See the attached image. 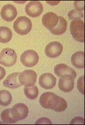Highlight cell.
Instances as JSON below:
<instances>
[{"mask_svg":"<svg viewBox=\"0 0 85 125\" xmlns=\"http://www.w3.org/2000/svg\"><path fill=\"white\" fill-rule=\"evenodd\" d=\"M41 106L46 109H51L56 112H62L67 109V104L63 98L51 92L43 93L40 97Z\"/></svg>","mask_w":85,"mask_h":125,"instance_id":"cell-1","label":"cell"},{"mask_svg":"<svg viewBox=\"0 0 85 125\" xmlns=\"http://www.w3.org/2000/svg\"><path fill=\"white\" fill-rule=\"evenodd\" d=\"M13 27L14 31L18 34L26 35L31 30L32 23L26 17L20 16L14 22Z\"/></svg>","mask_w":85,"mask_h":125,"instance_id":"cell-2","label":"cell"},{"mask_svg":"<svg viewBox=\"0 0 85 125\" xmlns=\"http://www.w3.org/2000/svg\"><path fill=\"white\" fill-rule=\"evenodd\" d=\"M70 32L76 41L84 42L85 24L81 20H76L71 21L70 24Z\"/></svg>","mask_w":85,"mask_h":125,"instance_id":"cell-3","label":"cell"},{"mask_svg":"<svg viewBox=\"0 0 85 125\" xmlns=\"http://www.w3.org/2000/svg\"><path fill=\"white\" fill-rule=\"evenodd\" d=\"M17 61V54L13 49L6 48L0 53V64L10 67L15 64Z\"/></svg>","mask_w":85,"mask_h":125,"instance_id":"cell-4","label":"cell"},{"mask_svg":"<svg viewBox=\"0 0 85 125\" xmlns=\"http://www.w3.org/2000/svg\"><path fill=\"white\" fill-rule=\"evenodd\" d=\"M39 57L36 51L27 50L24 51L20 57V61L24 66L31 68L36 65L38 62Z\"/></svg>","mask_w":85,"mask_h":125,"instance_id":"cell-5","label":"cell"},{"mask_svg":"<svg viewBox=\"0 0 85 125\" xmlns=\"http://www.w3.org/2000/svg\"><path fill=\"white\" fill-rule=\"evenodd\" d=\"M37 77V74L34 70H26L19 74L18 80L21 85L28 87L35 85Z\"/></svg>","mask_w":85,"mask_h":125,"instance_id":"cell-6","label":"cell"},{"mask_svg":"<svg viewBox=\"0 0 85 125\" xmlns=\"http://www.w3.org/2000/svg\"><path fill=\"white\" fill-rule=\"evenodd\" d=\"M11 114L16 122L24 120L28 116V107L23 103L16 104L11 109Z\"/></svg>","mask_w":85,"mask_h":125,"instance_id":"cell-7","label":"cell"},{"mask_svg":"<svg viewBox=\"0 0 85 125\" xmlns=\"http://www.w3.org/2000/svg\"><path fill=\"white\" fill-rule=\"evenodd\" d=\"M63 51V47L60 42H52L49 43L45 48V54L50 58H56L61 55Z\"/></svg>","mask_w":85,"mask_h":125,"instance_id":"cell-8","label":"cell"},{"mask_svg":"<svg viewBox=\"0 0 85 125\" xmlns=\"http://www.w3.org/2000/svg\"><path fill=\"white\" fill-rule=\"evenodd\" d=\"M25 12L28 16L37 17L43 12V6L39 1H30L25 6Z\"/></svg>","mask_w":85,"mask_h":125,"instance_id":"cell-9","label":"cell"},{"mask_svg":"<svg viewBox=\"0 0 85 125\" xmlns=\"http://www.w3.org/2000/svg\"><path fill=\"white\" fill-rule=\"evenodd\" d=\"M59 87L61 91L68 93L73 90L74 87V79L69 74H65L60 77Z\"/></svg>","mask_w":85,"mask_h":125,"instance_id":"cell-10","label":"cell"},{"mask_svg":"<svg viewBox=\"0 0 85 125\" xmlns=\"http://www.w3.org/2000/svg\"><path fill=\"white\" fill-rule=\"evenodd\" d=\"M17 11L16 8L11 4L3 6L1 11V18L7 22H11L16 17Z\"/></svg>","mask_w":85,"mask_h":125,"instance_id":"cell-11","label":"cell"},{"mask_svg":"<svg viewBox=\"0 0 85 125\" xmlns=\"http://www.w3.org/2000/svg\"><path fill=\"white\" fill-rule=\"evenodd\" d=\"M59 22V16L53 12H47L43 16L42 23L45 27L51 31L57 26Z\"/></svg>","mask_w":85,"mask_h":125,"instance_id":"cell-12","label":"cell"},{"mask_svg":"<svg viewBox=\"0 0 85 125\" xmlns=\"http://www.w3.org/2000/svg\"><path fill=\"white\" fill-rule=\"evenodd\" d=\"M56 79L51 73H45L41 75L39 78V85L45 89H51L55 87Z\"/></svg>","mask_w":85,"mask_h":125,"instance_id":"cell-13","label":"cell"},{"mask_svg":"<svg viewBox=\"0 0 85 125\" xmlns=\"http://www.w3.org/2000/svg\"><path fill=\"white\" fill-rule=\"evenodd\" d=\"M19 73H13L10 74L3 82V85L6 87L10 89H17L21 85L18 80Z\"/></svg>","mask_w":85,"mask_h":125,"instance_id":"cell-14","label":"cell"},{"mask_svg":"<svg viewBox=\"0 0 85 125\" xmlns=\"http://www.w3.org/2000/svg\"><path fill=\"white\" fill-rule=\"evenodd\" d=\"M54 72L59 77H61L65 74H69L74 79L77 75L75 71L64 64H59L56 65L54 68Z\"/></svg>","mask_w":85,"mask_h":125,"instance_id":"cell-15","label":"cell"},{"mask_svg":"<svg viewBox=\"0 0 85 125\" xmlns=\"http://www.w3.org/2000/svg\"><path fill=\"white\" fill-rule=\"evenodd\" d=\"M71 63L74 67L78 69H83L85 67V53L78 51L72 55Z\"/></svg>","mask_w":85,"mask_h":125,"instance_id":"cell-16","label":"cell"},{"mask_svg":"<svg viewBox=\"0 0 85 125\" xmlns=\"http://www.w3.org/2000/svg\"><path fill=\"white\" fill-rule=\"evenodd\" d=\"M67 23L62 17L59 16V22L57 26L50 31L51 33L55 35H61L66 32L67 30Z\"/></svg>","mask_w":85,"mask_h":125,"instance_id":"cell-17","label":"cell"},{"mask_svg":"<svg viewBox=\"0 0 85 125\" xmlns=\"http://www.w3.org/2000/svg\"><path fill=\"white\" fill-rule=\"evenodd\" d=\"M12 33L9 28L6 27H0V42L8 43L11 41Z\"/></svg>","mask_w":85,"mask_h":125,"instance_id":"cell-18","label":"cell"},{"mask_svg":"<svg viewBox=\"0 0 85 125\" xmlns=\"http://www.w3.org/2000/svg\"><path fill=\"white\" fill-rule=\"evenodd\" d=\"M24 93L27 98L31 100H34L38 96V87L35 85L28 87H24Z\"/></svg>","mask_w":85,"mask_h":125,"instance_id":"cell-19","label":"cell"},{"mask_svg":"<svg viewBox=\"0 0 85 125\" xmlns=\"http://www.w3.org/2000/svg\"><path fill=\"white\" fill-rule=\"evenodd\" d=\"M12 101V96L9 91L0 90V105L7 106L9 105Z\"/></svg>","mask_w":85,"mask_h":125,"instance_id":"cell-20","label":"cell"},{"mask_svg":"<svg viewBox=\"0 0 85 125\" xmlns=\"http://www.w3.org/2000/svg\"><path fill=\"white\" fill-rule=\"evenodd\" d=\"M1 120L5 124H14L16 122L12 117L11 114V109H7L2 112L1 115Z\"/></svg>","mask_w":85,"mask_h":125,"instance_id":"cell-21","label":"cell"},{"mask_svg":"<svg viewBox=\"0 0 85 125\" xmlns=\"http://www.w3.org/2000/svg\"><path fill=\"white\" fill-rule=\"evenodd\" d=\"M84 13L77 10H72L68 13V17L70 20H80L84 17Z\"/></svg>","mask_w":85,"mask_h":125,"instance_id":"cell-22","label":"cell"},{"mask_svg":"<svg viewBox=\"0 0 85 125\" xmlns=\"http://www.w3.org/2000/svg\"><path fill=\"white\" fill-rule=\"evenodd\" d=\"M77 87L80 92L84 94V76L82 75L78 79L77 82Z\"/></svg>","mask_w":85,"mask_h":125,"instance_id":"cell-23","label":"cell"},{"mask_svg":"<svg viewBox=\"0 0 85 125\" xmlns=\"http://www.w3.org/2000/svg\"><path fill=\"white\" fill-rule=\"evenodd\" d=\"M84 1H74V6L78 11L80 10H84Z\"/></svg>","mask_w":85,"mask_h":125,"instance_id":"cell-24","label":"cell"},{"mask_svg":"<svg viewBox=\"0 0 85 125\" xmlns=\"http://www.w3.org/2000/svg\"><path fill=\"white\" fill-rule=\"evenodd\" d=\"M35 124H52V122L48 118L42 117L37 120Z\"/></svg>","mask_w":85,"mask_h":125,"instance_id":"cell-25","label":"cell"},{"mask_svg":"<svg viewBox=\"0 0 85 125\" xmlns=\"http://www.w3.org/2000/svg\"><path fill=\"white\" fill-rule=\"evenodd\" d=\"M71 124H84V119L82 117H76L72 120Z\"/></svg>","mask_w":85,"mask_h":125,"instance_id":"cell-26","label":"cell"},{"mask_svg":"<svg viewBox=\"0 0 85 125\" xmlns=\"http://www.w3.org/2000/svg\"><path fill=\"white\" fill-rule=\"evenodd\" d=\"M6 75V71L3 67L0 66V80H2Z\"/></svg>","mask_w":85,"mask_h":125,"instance_id":"cell-27","label":"cell"}]
</instances>
